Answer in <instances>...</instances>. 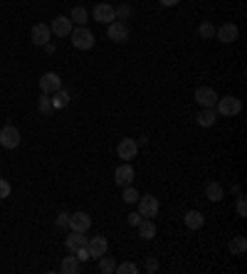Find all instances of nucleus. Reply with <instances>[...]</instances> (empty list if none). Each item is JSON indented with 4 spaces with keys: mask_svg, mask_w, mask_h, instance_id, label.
<instances>
[{
    "mask_svg": "<svg viewBox=\"0 0 247 274\" xmlns=\"http://www.w3.org/2000/svg\"><path fill=\"white\" fill-rule=\"evenodd\" d=\"M116 153H119V158H121V161H131V158H136L138 143L134 141V138H121V141H119V146H116Z\"/></svg>",
    "mask_w": 247,
    "mask_h": 274,
    "instance_id": "obj_7",
    "label": "nucleus"
},
{
    "mask_svg": "<svg viewBox=\"0 0 247 274\" xmlns=\"http://www.w3.org/2000/svg\"><path fill=\"white\" fill-rule=\"evenodd\" d=\"M0 146L3 149H17L20 146V131L15 129L13 123H8V126L0 129Z\"/></svg>",
    "mask_w": 247,
    "mask_h": 274,
    "instance_id": "obj_5",
    "label": "nucleus"
},
{
    "mask_svg": "<svg viewBox=\"0 0 247 274\" xmlns=\"http://www.w3.org/2000/svg\"><path fill=\"white\" fill-rule=\"evenodd\" d=\"M116 272L119 274H136L138 267L134 264V262H123V264H116Z\"/></svg>",
    "mask_w": 247,
    "mask_h": 274,
    "instance_id": "obj_29",
    "label": "nucleus"
},
{
    "mask_svg": "<svg viewBox=\"0 0 247 274\" xmlns=\"http://www.w3.org/2000/svg\"><path fill=\"white\" fill-rule=\"evenodd\" d=\"M72 255H74V257H77L79 262L92 260V257H89V249H87V247H79V249H77V252H72Z\"/></svg>",
    "mask_w": 247,
    "mask_h": 274,
    "instance_id": "obj_34",
    "label": "nucleus"
},
{
    "mask_svg": "<svg viewBox=\"0 0 247 274\" xmlns=\"http://www.w3.org/2000/svg\"><path fill=\"white\" fill-rule=\"evenodd\" d=\"M141 220H143V218H141V213H129V215H126V222H129L131 227H136Z\"/></svg>",
    "mask_w": 247,
    "mask_h": 274,
    "instance_id": "obj_36",
    "label": "nucleus"
},
{
    "mask_svg": "<svg viewBox=\"0 0 247 274\" xmlns=\"http://www.w3.org/2000/svg\"><path fill=\"white\" fill-rule=\"evenodd\" d=\"M183 222H186L188 230H200V227L205 225V218H203V213H198V210H188V213L183 215Z\"/></svg>",
    "mask_w": 247,
    "mask_h": 274,
    "instance_id": "obj_16",
    "label": "nucleus"
},
{
    "mask_svg": "<svg viewBox=\"0 0 247 274\" xmlns=\"http://www.w3.org/2000/svg\"><path fill=\"white\" fill-rule=\"evenodd\" d=\"M79 247H87V237H84V233H72L67 237V249L69 252H77Z\"/></svg>",
    "mask_w": 247,
    "mask_h": 274,
    "instance_id": "obj_20",
    "label": "nucleus"
},
{
    "mask_svg": "<svg viewBox=\"0 0 247 274\" xmlns=\"http://www.w3.org/2000/svg\"><path fill=\"white\" fill-rule=\"evenodd\" d=\"M69 20H72V23H77V25H87V23H89V13H87L84 8L77 5V8L72 10V15H69Z\"/></svg>",
    "mask_w": 247,
    "mask_h": 274,
    "instance_id": "obj_24",
    "label": "nucleus"
},
{
    "mask_svg": "<svg viewBox=\"0 0 247 274\" xmlns=\"http://www.w3.org/2000/svg\"><path fill=\"white\" fill-rule=\"evenodd\" d=\"M50 32H55L57 37H69V32H72V20L65 17V15H57L55 20L50 23Z\"/></svg>",
    "mask_w": 247,
    "mask_h": 274,
    "instance_id": "obj_13",
    "label": "nucleus"
},
{
    "mask_svg": "<svg viewBox=\"0 0 247 274\" xmlns=\"http://www.w3.org/2000/svg\"><path fill=\"white\" fill-rule=\"evenodd\" d=\"M40 111H42V114H50V111H55V109H52V101H50V94H42L40 96Z\"/></svg>",
    "mask_w": 247,
    "mask_h": 274,
    "instance_id": "obj_30",
    "label": "nucleus"
},
{
    "mask_svg": "<svg viewBox=\"0 0 247 274\" xmlns=\"http://www.w3.org/2000/svg\"><path fill=\"white\" fill-rule=\"evenodd\" d=\"M195 119H198V123H200L203 129H210L213 123L218 121V111H215V109H200Z\"/></svg>",
    "mask_w": 247,
    "mask_h": 274,
    "instance_id": "obj_18",
    "label": "nucleus"
},
{
    "mask_svg": "<svg viewBox=\"0 0 247 274\" xmlns=\"http://www.w3.org/2000/svg\"><path fill=\"white\" fill-rule=\"evenodd\" d=\"M69 40H72V45H74L77 50H92V47H94V35L89 32L87 25H79V28L72 30V32H69Z\"/></svg>",
    "mask_w": 247,
    "mask_h": 274,
    "instance_id": "obj_1",
    "label": "nucleus"
},
{
    "mask_svg": "<svg viewBox=\"0 0 247 274\" xmlns=\"http://www.w3.org/2000/svg\"><path fill=\"white\" fill-rule=\"evenodd\" d=\"M94 20L96 23H101V25L114 23V20H116V15H114V5H109V3H99V5H94Z\"/></svg>",
    "mask_w": 247,
    "mask_h": 274,
    "instance_id": "obj_11",
    "label": "nucleus"
},
{
    "mask_svg": "<svg viewBox=\"0 0 247 274\" xmlns=\"http://www.w3.org/2000/svg\"><path fill=\"white\" fill-rule=\"evenodd\" d=\"M99 272H101V274L116 272V262H114V257H107V255H101V257H99Z\"/></svg>",
    "mask_w": 247,
    "mask_h": 274,
    "instance_id": "obj_23",
    "label": "nucleus"
},
{
    "mask_svg": "<svg viewBox=\"0 0 247 274\" xmlns=\"http://www.w3.org/2000/svg\"><path fill=\"white\" fill-rule=\"evenodd\" d=\"M59 269H62L65 274H77L79 269H82V262L72 255V257H65V260H62V267H59Z\"/></svg>",
    "mask_w": 247,
    "mask_h": 274,
    "instance_id": "obj_21",
    "label": "nucleus"
},
{
    "mask_svg": "<svg viewBox=\"0 0 247 274\" xmlns=\"http://www.w3.org/2000/svg\"><path fill=\"white\" fill-rule=\"evenodd\" d=\"M114 183L116 185H131L134 183V165L129 163V161H123L119 168H116V173H114Z\"/></svg>",
    "mask_w": 247,
    "mask_h": 274,
    "instance_id": "obj_8",
    "label": "nucleus"
},
{
    "mask_svg": "<svg viewBox=\"0 0 247 274\" xmlns=\"http://www.w3.org/2000/svg\"><path fill=\"white\" fill-rule=\"evenodd\" d=\"M178 3L180 0H161V5H163V8H176Z\"/></svg>",
    "mask_w": 247,
    "mask_h": 274,
    "instance_id": "obj_37",
    "label": "nucleus"
},
{
    "mask_svg": "<svg viewBox=\"0 0 247 274\" xmlns=\"http://www.w3.org/2000/svg\"><path fill=\"white\" fill-rule=\"evenodd\" d=\"M195 101H198L203 109H215L218 92H215L213 87H198V89H195Z\"/></svg>",
    "mask_w": 247,
    "mask_h": 274,
    "instance_id": "obj_4",
    "label": "nucleus"
},
{
    "mask_svg": "<svg viewBox=\"0 0 247 274\" xmlns=\"http://www.w3.org/2000/svg\"><path fill=\"white\" fill-rule=\"evenodd\" d=\"M50 37H52V32H50V25L40 23V25H35V28H32V42H35L37 47H45V45L50 42Z\"/></svg>",
    "mask_w": 247,
    "mask_h": 274,
    "instance_id": "obj_15",
    "label": "nucleus"
},
{
    "mask_svg": "<svg viewBox=\"0 0 247 274\" xmlns=\"http://www.w3.org/2000/svg\"><path fill=\"white\" fill-rule=\"evenodd\" d=\"M67 227L72 233H87V230L92 227V218H89L87 213H74V215H69Z\"/></svg>",
    "mask_w": 247,
    "mask_h": 274,
    "instance_id": "obj_9",
    "label": "nucleus"
},
{
    "mask_svg": "<svg viewBox=\"0 0 247 274\" xmlns=\"http://www.w3.org/2000/svg\"><path fill=\"white\" fill-rule=\"evenodd\" d=\"M138 213H141V218H156L158 215V210H161V203H158V198H153V195H138Z\"/></svg>",
    "mask_w": 247,
    "mask_h": 274,
    "instance_id": "obj_3",
    "label": "nucleus"
},
{
    "mask_svg": "<svg viewBox=\"0 0 247 274\" xmlns=\"http://www.w3.org/2000/svg\"><path fill=\"white\" fill-rule=\"evenodd\" d=\"M247 249V240L242 237V235H237V237H233V242H230V252L233 255H242Z\"/></svg>",
    "mask_w": 247,
    "mask_h": 274,
    "instance_id": "obj_26",
    "label": "nucleus"
},
{
    "mask_svg": "<svg viewBox=\"0 0 247 274\" xmlns=\"http://www.w3.org/2000/svg\"><path fill=\"white\" fill-rule=\"evenodd\" d=\"M55 225L57 227H67L69 225V213H59V215L55 218Z\"/></svg>",
    "mask_w": 247,
    "mask_h": 274,
    "instance_id": "obj_33",
    "label": "nucleus"
},
{
    "mask_svg": "<svg viewBox=\"0 0 247 274\" xmlns=\"http://www.w3.org/2000/svg\"><path fill=\"white\" fill-rule=\"evenodd\" d=\"M121 200H123V203H129V205H134V203L138 200V191L134 188V183H131V185H123Z\"/></svg>",
    "mask_w": 247,
    "mask_h": 274,
    "instance_id": "obj_25",
    "label": "nucleus"
},
{
    "mask_svg": "<svg viewBox=\"0 0 247 274\" xmlns=\"http://www.w3.org/2000/svg\"><path fill=\"white\" fill-rule=\"evenodd\" d=\"M87 249H89V257L99 260L101 255H107V249H109V242H107V237L96 235V237H92V240H87Z\"/></svg>",
    "mask_w": 247,
    "mask_h": 274,
    "instance_id": "obj_10",
    "label": "nucleus"
},
{
    "mask_svg": "<svg viewBox=\"0 0 247 274\" xmlns=\"http://www.w3.org/2000/svg\"><path fill=\"white\" fill-rule=\"evenodd\" d=\"M50 101H52V109H65V107H69V94L65 89H59L50 96Z\"/></svg>",
    "mask_w": 247,
    "mask_h": 274,
    "instance_id": "obj_22",
    "label": "nucleus"
},
{
    "mask_svg": "<svg viewBox=\"0 0 247 274\" xmlns=\"http://www.w3.org/2000/svg\"><path fill=\"white\" fill-rule=\"evenodd\" d=\"M218 114H222V116H237L240 111H242V101L237 99V96H218Z\"/></svg>",
    "mask_w": 247,
    "mask_h": 274,
    "instance_id": "obj_2",
    "label": "nucleus"
},
{
    "mask_svg": "<svg viewBox=\"0 0 247 274\" xmlns=\"http://www.w3.org/2000/svg\"><path fill=\"white\" fill-rule=\"evenodd\" d=\"M198 35L203 37V40H213V35H215V28H213V23H200L198 25Z\"/></svg>",
    "mask_w": 247,
    "mask_h": 274,
    "instance_id": "obj_27",
    "label": "nucleus"
},
{
    "mask_svg": "<svg viewBox=\"0 0 247 274\" xmlns=\"http://www.w3.org/2000/svg\"><path fill=\"white\" fill-rule=\"evenodd\" d=\"M138 227V235H141V240H153L156 237V225H153L151 218H143L141 222L136 225Z\"/></svg>",
    "mask_w": 247,
    "mask_h": 274,
    "instance_id": "obj_17",
    "label": "nucleus"
},
{
    "mask_svg": "<svg viewBox=\"0 0 247 274\" xmlns=\"http://www.w3.org/2000/svg\"><path fill=\"white\" fill-rule=\"evenodd\" d=\"M215 35H218V40H220V42L230 45V42L237 40L240 30H237V25H233V23H225V25H220V28L215 30Z\"/></svg>",
    "mask_w": 247,
    "mask_h": 274,
    "instance_id": "obj_14",
    "label": "nucleus"
},
{
    "mask_svg": "<svg viewBox=\"0 0 247 274\" xmlns=\"http://www.w3.org/2000/svg\"><path fill=\"white\" fill-rule=\"evenodd\" d=\"M158 269H161V264H158V260H156V257H149V260H146V272H158Z\"/></svg>",
    "mask_w": 247,
    "mask_h": 274,
    "instance_id": "obj_32",
    "label": "nucleus"
},
{
    "mask_svg": "<svg viewBox=\"0 0 247 274\" xmlns=\"http://www.w3.org/2000/svg\"><path fill=\"white\" fill-rule=\"evenodd\" d=\"M107 35H109V40H114V42H126L129 40V25L121 23V20H114V23H109Z\"/></svg>",
    "mask_w": 247,
    "mask_h": 274,
    "instance_id": "obj_12",
    "label": "nucleus"
},
{
    "mask_svg": "<svg viewBox=\"0 0 247 274\" xmlns=\"http://www.w3.org/2000/svg\"><path fill=\"white\" fill-rule=\"evenodd\" d=\"M62 89V79H59V74L57 72H47V74H42L40 77V92L42 94H55Z\"/></svg>",
    "mask_w": 247,
    "mask_h": 274,
    "instance_id": "obj_6",
    "label": "nucleus"
},
{
    "mask_svg": "<svg viewBox=\"0 0 247 274\" xmlns=\"http://www.w3.org/2000/svg\"><path fill=\"white\" fill-rule=\"evenodd\" d=\"M8 195H10V183H8L5 178H0V200L8 198Z\"/></svg>",
    "mask_w": 247,
    "mask_h": 274,
    "instance_id": "obj_35",
    "label": "nucleus"
},
{
    "mask_svg": "<svg viewBox=\"0 0 247 274\" xmlns=\"http://www.w3.org/2000/svg\"><path fill=\"white\" fill-rule=\"evenodd\" d=\"M114 15H116V20H121V23H126L129 17H131V8L123 3V5H119V8H114Z\"/></svg>",
    "mask_w": 247,
    "mask_h": 274,
    "instance_id": "obj_28",
    "label": "nucleus"
},
{
    "mask_svg": "<svg viewBox=\"0 0 247 274\" xmlns=\"http://www.w3.org/2000/svg\"><path fill=\"white\" fill-rule=\"evenodd\" d=\"M237 215H240V218H247V200H245V195H240V198H237Z\"/></svg>",
    "mask_w": 247,
    "mask_h": 274,
    "instance_id": "obj_31",
    "label": "nucleus"
},
{
    "mask_svg": "<svg viewBox=\"0 0 247 274\" xmlns=\"http://www.w3.org/2000/svg\"><path fill=\"white\" fill-rule=\"evenodd\" d=\"M222 195H225V191H222V185H220V183H208L205 198L210 200V203H220V200H222Z\"/></svg>",
    "mask_w": 247,
    "mask_h": 274,
    "instance_id": "obj_19",
    "label": "nucleus"
}]
</instances>
